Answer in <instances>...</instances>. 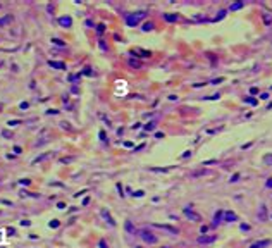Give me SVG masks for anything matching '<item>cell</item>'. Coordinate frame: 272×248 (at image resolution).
Returning a JSON list of instances; mask_svg holds the SVG:
<instances>
[{"label": "cell", "mask_w": 272, "mask_h": 248, "mask_svg": "<svg viewBox=\"0 0 272 248\" xmlns=\"http://www.w3.org/2000/svg\"><path fill=\"white\" fill-rule=\"evenodd\" d=\"M145 16V12H140V14H133V16H127L126 21H127V24L129 26H136L138 22H140V19Z\"/></svg>", "instance_id": "6da1fadb"}, {"label": "cell", "mask_w": 272, "mask_h": 248, "mask_svg": "<svg viewBox=\"0 0 272 248\" xmlns=\"http://www.w3.org/2000/svg\"><path fill=\"white\" fill-rule=\"evenodd\" d=\"M141 234H143V239H145V241H148V243H155V241H157V238L152 234V233H148V231H143Z\"/></svg>", "instance_id": "7a4b0ae2"}, {"label": "cell", "mask_w": 272, "mask_h": 248, "mask_svg": "<svg viewBox=\"0 0 272 248\" xmlns=\"http://www.w3.org/2000/svg\"><path fill=\"white\" fill-rule=\"evenodd\" d=\"M184 214L189 217V219H193V220H200V215L198 214H195V212H189L188 209H184Z\"/></svg>", "instance_id": "3957f363"}, {"label": "cell", "mask_w": 272, "mask_h": 248, "mask_svg": "<svg viewBox=\"0 0 272 248\" xmlns=\"http://www.w3.org/2000/svg\"><path fill=\"white\" fill-rule=\"evenodd\" d=\"M269 245H270V241L265 239V241H258V243H255L252 248H263V246H269Z\"/></svg>", "instance_id": "277c9868"}, {"label": "cell", "mask_w": 272, "mask_h": 248, "mask_svg": "<svg viewBox=\"0 0 272 248\" xmlns=\"http://www.w3.org/2000/svg\"><path fill=\"white\" fill-rule=\"evenodd\" d=\"M59 22H60V24H62V26H71V24H72V21H71V17H60V19H59Z\"/></svg>", "instance_id": "5b68a950"}, {"label": "cell", "mask_w": 272, "mask_h": 248, "mask_svg": "<svg viewBox=\"0 0 272 248\" xmlns=\"http://www.w3.org/2000/svg\"><path fill=\"white\" fill-rule=\"evenodd\" d=\"M226 220H227V222L236 220V214H233V212H226Z\"/></svg>", "instance_id": "8992f818"}, {"label": "cell", "mask_w": 272, "mask_h": 248, "mask_svg": "<svg viewBox=\"0 0 272 248\" xmlns=\"http://www.w3.org/2000/svg\"><path fill=\"white\" fill-rule=\"evenodd\" d=\"M198 241H200V243H212V241H215V236H208V238H200Z\"/></svg>", "instance_id": "52a82bcc"}, {"label": "cell", "mask_w": 272, "mask_h": 248, "mask_svg": "<svg viewBox=\"0 0 272 248\" xmlns=\"http://www.w3.org/2000/svg\"><path fill=\"white\" fill-rule=\"evenodd\" d=\"M164 17L169 21V22H174V21H177V16H174V14H165Z\"/></svg>", "instance_id": "ba28073f"}, {"label": "cell", "mask_w": 272, "mask_h": 248, "mask_svg": "<svg viewBox=\"0 0 272 248\" xmlns=\"http://www.w3.org/2000/svg\"><path fill=\"white\" fill-rule=\"evenodd\" d=\"M243 5H244V2H238V4H233V5H231V10H238V9H241Z\"/></svg>", "instance_id": "9c48e42d"}, {"label": "cell", "mask_w": 272, "mask_h": 248, "mask_svg": "<svg viewBox=\"0 0 272 248\" xmlns=\"http://www.w3.org/2000/svg\"><path fill=\"white\" fill-rule=\"evenodd\" d=\"M50 66H52V67H57V69H64V67H66L62 62H53V60L50 62Z\"/></svg>", "instance_id": "30bf717a"}, {"label": "cell", "mask_w": 272, "mask_h": 248, "mask_svg": "<svg viewBox=\"0 0 272 248\" xmlns=\"http://www.w3.org/2000/svg\"><path fill=\"white\" fill-rule=\"evenodd\" d=\"M102 215H103V217H105V219H108V222H110V224H112V226H114V224H116V222H114V220H112V217H110V215H108L107 212H105V210H102Z\"/></svg>", "instance_id": "8fae6325"}, {"label": "cell", "mask_w": 272, "mask_h": 248, "mask_svg": "<svg viewBox=\"0 0 272 248\" xmlns=\"http://www.w3.org/2000/svg\"><path fill=\"white\" fill-rule=\"evenodd\" d=\"M152 29H153V24L152 22H146L145 26H143V31H152Z\"/></svg>", "instance_id": "7c38bea8"}, {"label": "cell", "mask_w": 272, "mask_h": 248, "mask_svg": "<svg viewBox=\"0 0 272 248\" xmlns=\"http://www.w3.org/2000/svg\"><path fill=\"white\" fill-rule=\"evenodd\" d=\"M263 160H265L267 164H272V155H265V157H263Z\"/></svg>", "instance_id": "4fadbf2b"}, {"label": "cell", "mask_w": 272, "mask_h": 248, "mask_svg": "<svg viewBox=\"0 0 272 248\" xmlns=\"http://www.w3.org/2000/svg\"><path fill=\"white\" fill-rule=\"evenodd\" d=\"M224 14H226V10H221V12H219V16H217V17H215V21H219V19H222V17H224Z\"/></svg>", "instance_id": "5bb4252c"}, {"label": "cell", "mask_w": 272, "mask_h": 248, "mask_svg": "<svg viewBox=\"0 0 272 248\" xmlns=\"http://www.w3.org/2000/svg\"><path fill=\"white\" fill-rule=\"evenodd\" d=\"M244 100H246V102H250L252 105H255V104H257V100H253L252 96H248V98H244Z\"/></svg>", "instance_id": "9a60e30c"}, {"label": "cell", "mask_w": 272, "mask_h": 248, "mask_svg": "<svg viewBox=\"0 0 272 248\" xmlns=\"http://www.w3.org/2000/svg\"><path fill=\"white\" fill-rule=\"evenodd\" d=\"M50 226H52V228H57V226H59V220H52V222H50Z\"/></svg>", "instance_id": "2e32d148"}, {"label": "cell", "mask_w": 272, "mask_h": 248, "mask_svg": "<svg viewBox=\"0 0 272 248\" xmlns=\"http://www.w3.org/2000/svg\"><path fill=\"white\" fill-rule=\"evenodd\" d=\"M53 43H57V45H60V47H62V45H64V41H62V40H57V38L53 40Z\"/></svg>", "instance_id": "e0dca14e"}, {"label": "cell", "mask_w": 272, "mask_h": 248, "mask_svg": "<svg viewBox=\"0 0 272 248\" xmlns=\"http://www.w3.org/2000/svg\"><path fill=\"white\" fill-rule=\"evenodd\" d=\"M131 66H133V67H140V64H138V62H134V60H131Z\"/></svg>", "instance_id": "ac0fdd59"}, {"label": "cell", "mask_w": 272, "mask_h": 248, "mask_svg": "<svg viewBox=\"0 0 272 248\" xmlns=\"http://www.w3.org/2000/svg\"><path fill=\"white\" fill-rule=\"evenodd\" d=\"M267 186H269V188H272V178L269 179V181H267Z\"/></svg>", "instance_id": "d6986e66"}, {"label": "cell", "mask_w": 272, "mask_h": 248, "mask_svg": "<svg viewBox=\"0 0 272 248\" xmlns=\"http://www.w3.org/2000/svg\"><path fill=\"white\" fill-rule=\"evenodd\" d=\"M100 246H102V248H107V245H105V241H100Z\"/></svg>", "instance_id": "ffe728a7"}]
</instances>
